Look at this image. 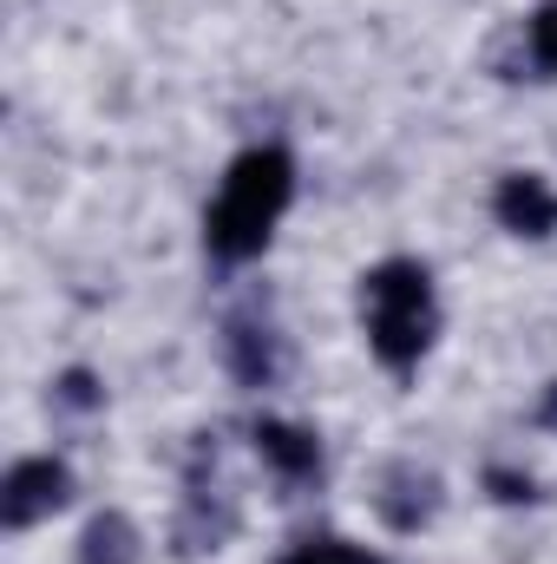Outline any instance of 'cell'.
<instances>
[{
	"label": "cell",
	"mask_w": 557,
	"mask_h": 564,
	"mask_svg": "<svg viewBox=\"0 0 557 564\" xmlns=\"http://www.w3.org/2000/svg\"><path fill=\"white\" fill-rule=\"evenodd\" d=\"M288 197H295V164H288V151H276V144L243 151V158L230 164V177H223L210 217H204L210 257H223V263L263 257L270 230H276L282 210H288Z\"/></svg>",
	"instance_id": "1"
},
{
	"label": "cell",
	"mask_w": 557,
	"mask_h": 564,
	"mask_svg": "<svg viewBox=\"0 0 557 564\" xmlns=\"http://www.w3.org/2000/svg\"><path fill=\"white\" fill-rule=\"evenodd\" d=\"M361 315H368V341H374L381 368L407 375V368H419V355L433 341V276L407 257L368 270L361 276Z\"/></svg>",
	"instance_id": "2"
},
{
	"label": "cell",
	"mask_w": 557,
	"mask_h": 564,
	"mask_svg": "<svg viewBox=\"0 0 557 564\" xmlns=\"http://www.w3.org/2000/svg\"><path fill=\"white\" fill-rule=\"evenodd\" d=\"M66 499H73V473L59 459H20L7 473V486H0V525L7 532H26V525L53 519Z\"/></svg>",
	"instance_id": "3"
},
{
	"label": "cell",
	"mask_w": 557,
	"mask_h": 564,
	"mask_svg": "<svg viewBox=\"0 0 557 564\" xmlns=\"http://www.w3.org/2000/svg\"><path fill=\"white\" fill-rule=\"evenodd\" d=\"M223 361H230V375H237L243 388H276V375H282L276 328L256 322V315H230V322H223Z\"/></svg>",
	"instance_id": "4"
},
{
	"label": "cell",
	"mask_w": 557,
	"mask_h": 564,
	"mask_svg": "<svg viewBox=\"0 0 557 564\" xmlns=\"http://www.w3.org/2000/svg\"><path fill=\"white\" fill-rule=\"evenodd\" d=\"M492 210H499V224H505L512 237H551L557 230V191L538 171H512V177L499 184Z\"/></svg>",
	"instance_id": "5"
},
{
	"label": "cell",
	"mask_w": 557,
	"mask_h": 564,
	"mask_svg": "<svg viewBox=\"0 0 557 564\" xmlns=\"http://www.w3.org/2000/svg\"><path fill=\"white\" fill-rule=\"evenodd\" d=\"M433 506H439V486H433V473H419V466H394L387 486L374 492V512H381L394 532H419V525L433 519Z\"/></svg>",
	"instance_id": "6"
},
{
	"label": "cell",
	"mask_w": 557,
	"mask_h": 564,
	"mask_svg": "<svg viewBox=\"0 0 557 564\" xmlns=\"http://www.w3.org/2000/svg\"><path fill=\"white\" fill-rule=\"evenodd\" d=\"M256 453L276 466L288 486H302V479H315L321 473V440L308 433V426H288V421H256Z\"/></svg>",
	"instance_id": "7"
},
{
	"label": "cell",
	"mask_w": 557,
	"mask_h": 564,
	"mask_svg": "<svg viewBox=\"0 0 557 564\" xmlns=\"http://www.w3.org/2000/svg\"><path fill=\"white\" fill-rule=\"evenodd\" d=\"M144 545H139V525L125 512H99L79 539V564H139Z\"/></svg>",
	"instance_id": "8"
},
{
	"label": "cell",
	"mask_w": 557,
	"mask_h": 564,
	"mask_svg": "<svg viewBox=\"0 0 557 564\" xmlns=\"http://www.w3.org/2000/svg\"><path fill=\"white\" fill-rule=\"evenodd\" d=\"M282 564H381V558L361 552V545H348V539H308V545L282 552Z\"/></svg>",
	"instance_id": "9"
},
{
	"label": "cell",
	"mask_w": 557,
	"mask_h": 564,
	"mask_svg": "<svg viewBox=\"0 0 557 564\" xmlns=\"http://www.w3.org/2000/svg\"><path fill=\"white\" fill-rule=\"evenodd\" d=\"M532 66L538 73H557V0H545L532 13Z\"/></svg>",
	"instance_id": "10"
},
{
	"label": "cell",
	"mask_w": 557,
	"mask_h": 564,
	"mask_svg": "<svg viewBox=\"0 0 557 564\" xmlns=\"http://www.w3.org/2000/svg\"><path fill=\"white\" fill-rule=\"evenodd\" d=\"M485 486H492V499H505V506H525V499H538V486H532L525 473H505V466H492V473H485Z\"/></svg>",
	"instance_id": "11"
},
{
	"label": "cell",
	"mask_w": 557,
	"mask_h": 564,
	"mask_svg": "<svg viewBox=\"0 0 557 564\" xmlns=\"http://www.w3.org/2000/svg\"><path fill=\"white\" fill-rule=\"evenodd\" d=\"M59 401L66 408H99V381L86 368H73V375H59Z\"/></svg>",
	"instance_id": "12"
},
{
	"label": "cell",
	"mask_w": 557,
	"mask_h": 564,
	"mask_svg": "<svg viewBox=\"0 0 557 564\" xmlns=\"http://www.w3.org/2000/svg\"><path fill=\"white\" fill-rule=\"evenodd\" d=\"M538 426H551V433H557V381L545 388V401H538Z\"/></svg>",
	"instance_id": "13"
}]
</instances>
